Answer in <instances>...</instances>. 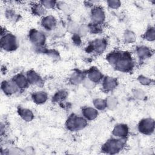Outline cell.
I'll return each instance as SVG.
<instances>
[{
  "label": "cell",
  "mask_w": 155,
  "mask_h": 155,
  "mask_svg": "<svg viewBox=\"0 0 155 155\" xmlns=\"http://www.w3.org/2000/svg\"><path fill=\"white\" fill-rule=\"evenodd\" d=\"M133 62L131 57L127 53H120L119 58L114 65L115 68L120 71L127 72L133 67Z\"/></svg>",
  "instance_id": "cell-1"
},
{
  "label": "cell",
  "mask_w": 155,
  "mask_h": 155,
  "mask_svg": "<svg viewBox=\"0 0 155 155\" xmlns=\"http://www.w3.org/2000/svg\"><path fill=\"white\" fill-rule=\"evenodd\" d=\"M125 140L124 138L108 140L103 146L102 150L108 154H116L120 151L124 147Z\"/></svg>",
  "instance_id": "cell-2"
},
{
  "label": "cell",
  "mask_w": 155,
  "mask_h": 155,
  "mask_svg": "<svg viewBox=\"0 0 155 155\" xmlns=\"http://www.w3.org/2000/svg\"><path fill=\"white\" fill-rule=\"evenodd\" d=\"M87 125V119L84 117L71 115L66 122L67 128L70 131H78L84 128Z\"/></svg>",
  "instance_id": "cell-3"
},
{
  "label": "cell",
  "mask_w": 155,
  "mask_h": 155,
  "mask_svg": "<svg viewBox=\"0 0 155 155\" xmlns=\"http://www.w3.org/2000/svg\"><path fill=\"white\" fill-rule=\"evenodd\" d=\"M1 46L3 50L8 51L16 50L18 47L16 37L11 33H7L2 35L1 39Z\"/></svg>",
  "instance_id": "cell-4"
},
{
  "label": "cell",
  "mask_w": 155,
  "mask_h": 155,
  "mask_svg": "<svg viewBox=\"0 0 155 155\" xmlns=\"http://www.w3.org/2000/svg\"><path fill=\"white\" fill-rule=\"evenodd\" d=\"M139 131L145 134H150L154 129V121L151 118L142 119L138 125Z\"/></svg>",
  "instance_id": "cell-5"
},
{
  "label": "cell",
  "mask_w": 155,
  "mask_h": 155,
  "mask_svg": "<svg viewBox=\"0 0 155 155\" xmlns=\"http://www.w3.org/2000/svg\"><path fill=\"white\" fill-rule=\"evenodd\" d=\"M91 19L93 24L99 25L102 24L105 20V15L102 8L95 7L91 11Z\"/></svg>",
  "instance_id": "cell-6"
},
{
  "label": "cell",
  "mask_w": 155,
  "mask_h": 155,
  "mask_svg": "<svg viewBox=\"0 0 155 155\" xmlns=\"http://www.w3.org/2000/svg\"><path fill=\"white\" fill-rule=\"evenodd\" d=\"M29 39L30 41L37 46H42L45 42V36L41 31L33 29L30 31Z\"/></svg>",
  "instance_id": "cell-7"
},
{
  "label": "cell",
  "mask_w": 155,
  "mask_h": 155,
  "mask_svg": "<svg viewBox=\"0 0 155 155\" xmlns=\"http://www.w3.org/2000/svg\"><path fill=\"white\" fill-rule=\"evenodd\" d=\"M107 47V42L105 39H96L93 41L88 47V51H92L96 53H102Z\"/></svg>",
  "instance_id": "cell-8"
},
{
  "label": "cell",
  "mask_w": 155,
  "mask_h": 155,
  "mask_svg": "<svg viewBox=\"0 0 155 155\" xmlns=\"http://www.w3.org/2000/svg\"><path fill=\"white\" fill-rule=\"evenodd\" d=\"M1 88L7 95H12L16 93L19 88L13 81H4L1 84Z\"/></svg>",
  "instance_id": "cell-9"
},
{
  "label": "cell",
  "mask_w": 155,
  "mask_h": 155,
  "mask_svg": "<svg viewBox=\"0 0 155 155\" xmlns=\"http://www.w3.org/2000/svg\"><path fill=\"white\" fill-rule=\"evenodd\" d=\"M29 84L41 86L43 84V80L41 77L35 71L30 70L27 73L26 76Z\"/></svg>",
  "instance_id": "cell-10"
},
{
  "label": "cell",
  "mask_w": 155,
  "mask_h": 155,
  "mask_svg": "<svg viewBox=\"0 0 155 155\" xmlns=\"http://www.w3.org/2000/svg\"><path fill=\"white\" fill-rule=\"evenodd\" d=\"M128 133V128L127 125L119 124L116 125L113 130V134L117 137L124 138Z\"/></svg>",
  "instance_id": "cell-11"
},
{
  "label": "cell",
  "mask_w": 155,
  "mask_h": 155,
  "mask_svg": "<svg viewBox=\"0 0 155 155\" xmlns=\"http://www.w3.org/2000/svg\"><path fill=\"white\" fill-rule=\"evenodd\" d=\"M117 85V82L116 79L112 77H105L102 82L103 89L105 91H110L114 90Z\"/></svg>",
  "instance_id": "cell-12"
},
{
  "label": "cell",
  "mask_w": 155,
  "mask_h": 155,
  "mask_svg": "<svg viewBox=\"0 0 155 155\" xmlns=\"http://www.w3.org/2000/svg\"><path fill=\"white\" fill-rule=\"evenodd\" d=\"M41 25L45 30H51L56 25V20L55 18L51 15L47 16L42 19Z\"/></svg>",
  "instance_id": "cell-13"
},
{
  "label": "cell",
  "mask_w": 155,
  "mask_h": 155,
  "mask_svg": "<svg viewBox=\"0 0 155 155\" xmlns=\"http://www.w3.org/2000/svg\"><path fill=\"white\" fill-rule=\"evenodd\" d=\"M82 114L84 118L89 120L95 119L98 116V112L97 110L90 107H87L83 108Z\"/></svg>",
  "instance_id": "cell-14"
},
{
  "label": "cell",
  "mask_w": 155,
  "mask_h": 155,
  "mask_svg": "<svg viewBox=\"0 0 155 155\" xmlns=\"http://www.w3.org/2000/svg\"><path fill=\"white\" fill-rule=\"evenodd\" d=\"M102 73L96 68L91 67L88 71V78L94 83L100 81L102 79Z\"/></svg>",
  "instance_id": "cell-15"
},
{
  "label": "cell",
  "mask_w": 155,
  "mask_h": 155,
  "mask_svg": "<svg viewBox=\"0 0 155 155\" xmlns=\"http://www.w3.org/2000/svg\"><path fill=\"white\" fill-rule=\"evenodd\" d=\"M13 81L15 82L19 88H25L28 84L27 77L22 74H18L16 75Z\"/></svg>",
  "instance_id": "cell-16"
},
{
  "label": "cell",
  "mask_w": 155,
  "mask_h": 155,
  "mask_svg": "<svg viewBox=\"0 0 155 155\" xmlns=\"http://www.w3.org/2000/svg\"><path fill=\"white\" fill-rule=\"evenodd\" d=\"M18 112L20 117L26 122H30L34 118V115L33 112L29 109L19 108L18 110Z\"/></svg>",
  "instance_id": "cell-17"
},
{
  "label": "cell",
  "mask_w": 155,
  "mask_h": 155,
  "mask_svg": "<svg viewBox=\"0 0 155 155\" xmlns=\"http://www.w3.org/2000/svg\"><path fill=\"white\" fill-rule=\"evenodd\" d=\"M31 97L35 103L42 104L45 103L47 100V94L44 91H36L33 93Z\"/></svg>",
  "instance_id": "cell-18"
},
{
  "label": "cell",
  "mask_w": 155,
  "mask_h": 155,
  "mask_svg": "<svg viewBox=\"0 0 155 155\" xmlns=\"http://www.w3.org/2000/svg\"><path fill=\"white\" fill-rule=\"evenodd\" d=\"M136 53L140 59H145L148 58L151 56V52L149 48L145 46H140L137 48Z\"/></svg>",
  "instance_id": "cell-19"
},
{
  "label": "cell",
  "mask_w": 155,
  "mask_h": 155,
  "mask_svg": "<svg viewBox=\"0 0 155 155\" xmlns=\"http://www.w3.org/2000/svg\"><path fill=\"white\" fill-rule=\"evenodd\" d=\"M85 76L81 72L76 71L72 73L70 78V82L73 85H78L82 82Z\"/></svg>",
  "instance_id": "cell-20"
},
{
  "label": "cell",
  "mask_w": 155,
  "mask_h": 155,
  "mask_svg": "<svg viewBox=\"0 0 155 155\" xmlns=\"http://www.w3.org/2000/svg\"><path fill=\"white\" fill-rule=\"evenodd\" d=\"M31 11L35 15L39 16L44 15L46 12L45 8L42 6L41 3L33 4L31 7Z\"/></svg>",
  "instance_id": "cell-21"
},
{
  "label": "cell",
  "mask_w": 155,
  "mask_h": 155,
  "mask_svg": "<svg viewBox=\"0 0 155 155\" xmlns=\"http://www.w3.org/2000/svg\"><path fill=\"white\" fill-rule=\"evenodd\" d=\"M105 102H106L107 107L110 110H113L115 108L117 107L118 104L117 99L114 96H108L105 99Z\"/></svg>",
  "instance_id": "cell-22"
},
{
  "label": "cell",
  "mask_w": 155,
  "mask_h": 155,
  "mask_svg": "<svg viewBox=\"0 0 155 155\" xmlns=\"http://www.w3.org/2000/svg\"><path fill=\"white\" fill-rule=\"evenodd\" d=\"M67 96V93L65 90H60L58 91L53 96V100L54 102H61L64 101Z\"/></svg>",
  "instance_id": "cell-23"
},
{
  "label": "cell",
  "mask_w": 155,
  "mask_h": 155,
  "mask_svg": "<svg viewBox=\"0 0 155 155\" xmlns=\"http://www.w3.org/2000/svg\"><path fill=\"white\" fill-rule=\"evenodd\" d=\"M119 54H120V53L119 52H116V51H114V52H112V53H109L107 56V61L111 65H114L119 58Z\"/></svg>",
  "instance_id": "cell-24"
},
{
  "label": "cell",
  "mask_w": 155,
  "mask_h": 155,
  "mask_svg": "<svg viewBox=\"0 0 155 155\" xmlns=\"http://www.w3.org/2000/svg\"><path fill=\"white\" fill-rule=\"evenodd\" d=\"M93 105L96 109L99 110H104L105 108H107L105 100L102 99H96L93 101Z\"/></svg>",
  "instance_id": "cell-25"
},
{
  "label": "cell",
  "mask_w": 155,
  "mask_h": 155,
  "mask_svg": "<svg viewBox=\"0 0 155 155\" xmlns=\"http://www.w3.org/2000/svg\"><path fill=\"white\" fill-rule=\"evenodd\" d=\"M124 38L127 42H133L136 41L135 34L130 30H126L124 34Z\"/></svg>",
  "instance_id": "cell-26"
},
{
  "label": "cell",
  "mask_w": 155,
  "mask_h": 155,
  "mask_svg": "<svg viewBox=\"0 0 155 155\" xmlns=\"http://www.w3.org/2000/svg\"><path fill=\"white\" fill-rule=\"evenodd\" d=\"M79 28V25L74 21H70V22H68L67 25L68 31L73 34H76V33H78Z\"/></svg>",
  "instance_id": "cell-27"
},
{
  "label": "cell",
  "mask_w": 155,
  "mask_h": 155,
  "mask_svg": "<svg viewBox=\"0 0 155 155\" xmlns=\"http://www.w3.org/2000/svg\"><path fill=\"white\" fill-rule=\"evenodd\" d=\"M145 39L149 41H153L155 38V30L154 27L149 28L145 33Z\"/></svg>",
  "instance_id": "cell-28"
},
{
  "label": "cell",
  "mask_w": 155,
  "mask_h": 155,
  "mask_svg": "<svg viewBox=\"0 0 155 155\" xmlns=\"http://www.w3.org/2000/svg\"><path fill=\"white\" fill-rule=\"evenodd\" d=\"M133 96L139 100L143 99L145 97V93L142 89H134L133 90Z\"/></svg>",
  "instance_id": "cell-29"
},
{
  "label": "cell",
  "mask_w": 155,
  "mask_h": 155,
  "mask_svg": "<svg viewBox=\"0 0 155 155\" xmlns=\"http://www.w3.org/2000/svg\"><path fill=\"white\" fill-rule=\"evenodd\" d=\"M90 31V27L88 25L86 24H83L81 26H79L78 31V34L79 36H84L85 35H87L88 32Z\"/></svg>",
  "instance_id": "cell-30"
},
{
  "label": "cell",
  "mask_w": 155,
  "mask_h": 155,
  "mask_svg": "<svg viewBox=\"0 0 155 155\" xmlns=\"http://www.w3.org/2000/svg\"><path fill=\"white\" fill-rule=\"evenodd\" d=\"M45 8H52L56 5V2L51 0H44L40 2Z\"/></svg>",
  "instance_id": "cell-31"
},
{
  "label": "cell",
  "mask_w": 155,
  "mask_h": 155,
  "mask_svg": "<svg viewBox=\"0 0 155 155\" xmlns=\"http://www.w3.org/2000/svg\"><path fill=\"white\" fill-rule=\"evenodd\" d=\"M82 83L84 87L87 89H91L94 88L95 86V83L92 81H91L88 78H85Z\"/></svg>",
  "instance_id": "cell-32"
},
{
  "label": "cell",
  "mask_w": 155,
  "mask_h": 155,
  "mask_svg": "<svg viewBox=\"0 0 155 155\" xmlns=\"http://www.w3.org/2000/svg\"><path fill=\"white\" fill-rule=\"evenodd\" d=\"M107 2L108 4V5L111 8H113V9H117L121 5L120 1L117 0H110V1H108Z\"/></svg>",
  "instance_id": "cell-33"
},
{
  "label": "cell",
  "mask_w": 155,
  "mask_h": 155,
  "mask_svg": "<svg viewBox=\"0 0 155 155\" xmlns=\"http://www.w3.org/2000/svg\"><path fill=\"white\" fill-rule=\"evenodd\" d=\"M5 15H6V17L10 21H15V20L18 19V15L16 14V13L15 12H13V10H8L6 12Z\"/></svg>",
  "instance_id": "cell-34"
},
{
  "label": "cell",
  "mask_w": 155,
  "mask_h": 155,
  "mask_svg": "<svg viewBox=\"0 0 155 155\" xmlns=\"http://www.w3.org/2000/svg\"><path fill=\"white\" fill-rule=\"evenodd\" d=\"M137 80L141 84H142L143 85H148L151 83V79H150L146 76H142V75L139 76L137 78Z\"/></svg>",
  "instance_id": "cell-35"
},
{
  "label": "cell",
  "mask_w": 155,
  "mask_h": 155,
  "mask_svg": "<svg viewBox=\"0 0 155 155\" xmlns=\"http://www.w3.org/2000/svg\"><path fill=\"white\" fill-rule=\"evenodd\" d=\"M58 7L62 10L63 12L65 13H68L70 11V7L68 5V4H67L66 3L64 2H60L58 4Z\"/></svg>",
  "instance_id": "cell-36"
},
{
  "label": "cell",
  "mask_w": 155,
  "mask_h": 155,
  "mask_svg": "<svg viewBox=\"0 0 155 155\" xmlns=\"http://www.w3.org/2000/svg\"><path fill=\"white\" fill-rule=\"evenodd\" d=\"M8 151L7 154H22L23 153L20 151L19 150H16V148H10L8 150H7Z\"/></svg>",
  "instance_id": "cell-37"
}]
</instances>
